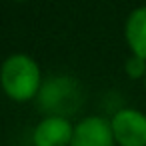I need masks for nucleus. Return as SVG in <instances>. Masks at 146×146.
<instances>
[{"instance_id": "nucleus-3", "label": "nucleus", "mask_w": 146, "mask_h": 146, "mask_svg": "<svg viewBox=\"0 0 146 146\" xmlns=\"http://www.w3.org/2000/svg\"><path fill=\"white\" fill-rule=\"evenodd\" d=\"M114 134L110 120L102 116H88L74 126L70 146H114Z\"/></svg>"}, {"instance_id": "nucleus-5", "label": "nucleus", "mask_w": 146, "mask_h": 146, "mask_svg": "<svg viewBox=\"0 0 146 146\" xmlns=\"http://www.w3.org/2000/svg\"><path fill=\"white\" fill-rule=\"evenodd\" d=\"M124 34L134 56L146 60V6H140L130 12L124 26Z\"/></svg>"}, {"instance_id": "nucleus-2", "label": "nucleus", "mask_w": 146, "mask_h": 146, "mask_svg": "<svg viewBox=\"0 0 146 146\" xmlns=\"http://www.w3.org/2000/svg\"><path fill=\"white\" fill-rule=\"evenodd\" d=\"M112 134L120 146H146V114L134 108L118 110L112 120Z\"/></svg>"}, {"instance_id": "nucleus-1", "label": "nucleus", "mask_w": 146, "mask_h": 146, "mask_svg": "<svg viewBox=\"0 0 146 146\" xmlns=\"http://www.w3.org/2000/svg\"><path fill=\"white\" fill-rule=\"evenodd\" d=\"M0 82L12 100H30L40 90V68L30 56L12 54L2 62Z\"/></svg>"}, {"instance_id": "nucleus-7", "label": "nucleus", "mask_w": 146, "mask_h": 146, "mask_svg": "<svg viewBox=\"0 0 146 146\" xmlns=\"http://www.w3.org/2000/svg\"><path fill=\"white\" fill-rule=\"evenodd\" d=\"M144 86H146V76H144Z\"/></svg>"}, {"instance_id": "nucleus-6", "label": "nucleus", "mask_w": 146, "mask_h": 146, "mask_svg": "<svg viewBox=\"0 0 146 146\" xmlns=\"http://www.w3.org/2000/svg\"><path fill=\"white\" fill-rule=\"evenodd\" d=\"M126 68V74L130 78H140V76H146V60L140 58V56H130L124 64Z\"/></svg>"}, {"instance_id": "nucleus-4", "label": "nucleus", "mask_w": 146, "mask_h": 146, "mask_svg": "<svg viewBox=\"0 0 146 146\" xmlns=\"http://www.w3.org/2000/svg\"><path fill=\"white\" fill-rule=\"evenodd\" d=\"M74 136V126L64 116H48L40 120L34 128V146H70Z\"/></svg>"}]
</instances>
